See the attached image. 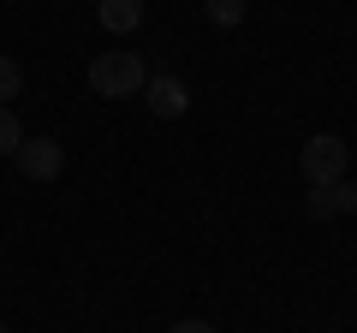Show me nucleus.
Returning a JSON list of instances; mask_svg holds the SVG:
<instances>
[{
	"label": "nucleus",
	"mask_w": 357,
	"mask_h": 333,
	"mask_svg": "<svg viewBox=\"0 0 357 333\" xmlns=\"http://www.w3.org/2000/svg\"><path fill=\"white\" fill-rule=\"evenodd\" d=\"M203 13H208V24L232 30V24H244V0H203Z\"/></svg>",
	"instance_id": "7"
},
{
	"label": "nucleus",
	"mask_w": 357,
	"mask_h": 333,
	"mask_svg": "<svg viewBox=\"0 0 357 333\" xmlns=\"http://www.w3.org/2000/svg\"><path fill=\"white\" fill-rule=\"evenodd\" d=\"M18 84H24V72H18V60H13V54H0V107H6V102L18 95Z\"/></svg>",
	"instance_id": "9"
},
{
	"label": "nucleus",
	"mask_w": 357,
	"mask_h": 333,
	"mask_svg": "<svg viewBox=\"0 0 357 333\" xmlns=\"http://www.w3.org/2000/svg\"><path fill=\"white\" fill-rule=\"evenodd\" d=\"M0 333H13V327H0Z\"/></svg>",
	"instance_id": "11"
},
{
	"label": "nucleus",
	"mask_w": 357,
	"mask_h": 333,
	"mask_svg": "<svg viewBox=\"0 0 357 333\" xmlns=\"http://www.w3.org/2000/svg\"><path fill=\"white\" fill-rule=\"evenodd\" d=\"M89 90L107 95V102H126V95H143V84H149V72H143V60L131 48H107L89 60Z\"/></svg>",
	"instance_id": "1"
},
{
	"label": "nucleus",
	"mask_w": 357,
	"mask_h": 333,
	"mask_svg": "<svg viewBox=\"0 0 357 333\" xmlns=\"http://www.w3.org/2000/svg\"><path fill=\"white\" fill-rule=\"evenodd\" d=\"M357 208V185H316L310 191V215H351Z\"/></svg>",
	"instance_id": "6"
},
{
	"label": "nucleus",
	"mask_w": 357,
	"mask_h": 333,
	"mask_svg": "<svg viewBox=\"0 0 357 333\" xmlns=\"http://www.w3.org/2000/svg\"><path fill=\"white\" fill-rule=\"evenodd\" d=\"M13 161H18V173H24V179H36V185H54V179L66 173V149H60L54 137H24Z\"/></svg>",
	"instance_id": "3"
},
{
	"label": "nucleus",
	"mask_w": 357,
	"mask_h": 333,
	"mask_svg": "<svg viewBox=\"0 0 357 333\" xmlns=\"http://www.w3.org/2000/svg\"><path fill=\"white\" fill-rule=\"evenodd\" d=\"M345 161H351V155H345V143L333 137V131H316V137L298 149V166H304L310 191H316V185H340L345 179Z\"/></svg>",
	"instance_id": "2"
},
{
	"label": "nucleus",
	"mask_w": 357,
	"mask_h": 333,
	"mask_svg": "<svg viewBox=\"0 0 357 333\" xmlns=\"http://www.w3.org/2000/svg\"><path fill=\"white\" fill-rule=\"evenodd\" d=\"M143 102H149V114L178 119L185 107H191V90H185L178 77H149V84H143Z\"/></svg>",
	"instance_id": "4"
},
{
	"label": "nucleus",
	"mask_w": 357,
	"mask_h": 333,
	"mask_svg": "<svg viewBox=\"0 0 357 333\" xmlns=\"http://www.w3.org/2000/svg\"><path fill=\"white\" fill-rule=\"evenodd\" d=\"M18 143H24V125L13 107H0V155H18Z\"/></svg>",
	"instance_id": "8"
},
{
	"label": "nucleus",
	"mask_w": 357,
	"mask_h": 333,
	"mask_svg": "<svg viewBox=\"0 0 357 333\" xmlns=\"http://www.w3.org/2000/svg\"><path fill=\"white\" fill-rule=\"evenodd\" d=\"M96 18H102V30H114V36H131V30L143 24V0H102Z\"/></svg>",
	"instance_id": "5"
},
{
	"label": "nucleus",
	"mask_w": 357,
	"mask_h": 333,
	"mask_svg": "<svg viewBox=\"0 0 357 333\" xmlns=\"http://www.w3.org/2000/svg\"><path fill=\"white\" fill-rule=\"evenodd\" d=\"M167 333H220V327H215V321H197V316H185V321H173Z\"/></svg>",
	"instance_id": "10"
}]
</instances>
